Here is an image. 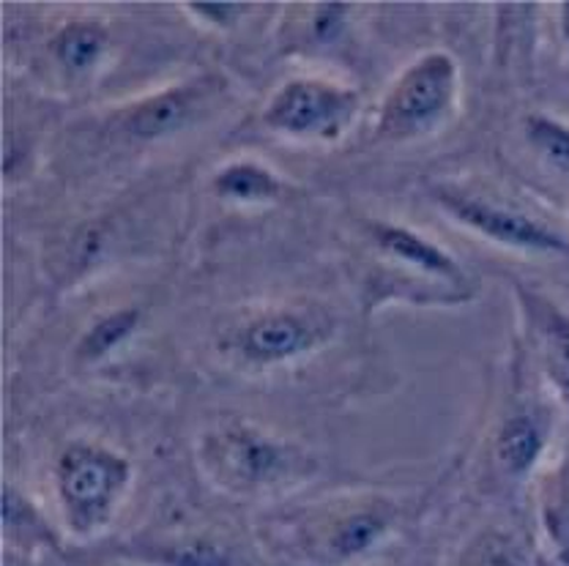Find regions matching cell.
Masks as SVG:
<instances>
[{
	"instance_id": "obj_7",
	"label": "cell",
	"mask_w": 569,
	"mask_h": 566,
	"mask_svg": "<svg viewBox=\"0 0 569 566\" xmlns=\"http://www.w3.org/2000/svg\"><path fill=\"white\" fill-rule=\"evenodd\" d=\"M520 302H523L526 317L533 329L548 375L553 377V383L569 403V317L539 293L520 291Z\"/></svg>"
},
{
	"instance_id": "obj_12",
	"label": "cell",
	"mask_w": 569,
	"mask_h": 566,
	"mask_svg": "<svg viewBox=\"0 0 569 566\" xmlns=\"http://www.w3.org/2000/svg\"><path fill=\"white\" fill-rule=\"evenodd\" d=\"M213 192L236 203H266L282 194V181L269 168L254 162L224 164L213 175Z\"/></svg>"
},
{
	"instance_id": "obj_4",
	"label": "cell",
	"mask_w": 569,
	"mask_h": 566,
	"mask_svg": "<svg viewBox=\"0 0 569 566\" xmlns=\"http://www.w3.org/2000/svg\"><path fill=\"white\" fill-rule=\"evenodd\" d=\"M438 203L455 216V220L468 225L477 233L488 235L498 244L518 246V250L531 252H567L569 244L553 230L542 228L539 222L529 216L518 214V211L498 209V205L485 203V200L468 198L460 192H438Z\"/></svg>"
},
{
	"instance_id": "obj_11",
	"label": "cell",
	"mask_w": 569,
	"mask_h": 566,
	"mask_svg": "<svg viewBox=\"0 0 569 566\" xmlns=\"http://www.w3.org/2000/svg\"><path fill=\"white\" fill-rule=\"evenodd\" d=\"M389 517L381 512L361 509L342 517L326 536V556L331 562H353V558L370 553L378 542L387 536Z\"/></svg>"
},
{
	"instance_id": "obj_18",
	"label": "cell",
	"mask_w": 569,
	"mask_h": 566,
	"mask_svg": "<svg viewBox=\"0 0 569 566\" xmlns=\"http://www.w3.org/2000/svg\"><path fill=\"white\" fill-rule=\"evenodd\" d=\"M462 566H523V562H520L512 542L503 539V536L488 534L466 553Z\"/></svg>"
},
{
	"instance_id": "obj_17",
	"label": "cell",
	"mask_w": 569,
	"mask_h": 566,
	"mask_svg": "<svg viewBox=\"0 0 569 566\" xmlns=\"http://www.w3.org/2000/svg\"><path fill=\"white\" fill-rule=\"evenodd\" d=\"M529 143L553 164L556 170L569 175V127L548 115H531L526 121Z\"/></svg>"
},
{
	"instance_id": "obj_9",
	"label": "cell",
	"mask_w": 569,
	"mask_h": 566,
	"mask_svg": "<svg viewBox=\"0 0 569 566\" xmlns=\"http://www.w3.org/2000/svg\"><path fill=\"white\" fill-rule=\"evenodd\" d=\"M372 241L381 246L383 252L397 261L413 265V269L425 271V274L438 276V280H449V282H462V271L458 269V263L441 250V246L430 244L425 235L413 233V230L402 228V225H383V222H376L370 228Z\"/></svg>"
},
{
	"instance_id": "obj_15",
	"label": "cell",
	"mask_w": 569,
	"mask_h": 566,
	"mask_svg": "<svg viewBox=\"0 0 569 566\" xmlns=\"http://www.w3.org/2000/svg\"><path fill=\"white\" fill-rule=\"evenodd\" d=\"M138 310H118L112 315L99 317L91 326V332L80 342V356L88 358V362H97V358L107 356L138 329Z\"/></svg>"
},
{
	"instance_id": "obj_8",
	"label": "cell",
	"mask_w": 569,
	"mask_h": 566,
	"mask_svg": "<svg viewBox=\"0 0 569 566\" xmlns=\"http://www.w3.org/2000/svg\"><path fill=\"white\" fill-rule=\"evenodd\" d=\"M206 97L203 82H189V85L170 88V91L157 93L148 102L138 104L127 118V129L134 138L159 140L178 132L189 123L200 99Z\"/></svg>"
},
{
	"instance_id": "obj_19",
	"label": "cell",
	"mask_w": 569,
	"mask_h": 566,
	"mask_svg": "<svg viewBox=\"0 0 569 566\" xmlns=\"http://www.w3.org/2000/svg\"><path fill=\"white\" fill-rule=\"evenodd\" d=\"M348 6L346 3H320L316 6V17H312V33L318 41H331L346 26Z\"/></svg>"
},
{
	"instance_id": "obj_5",
	"label": "cell",
	"mask_w": 569,
	"mask_h": 566,
	"mask_svg": "<svg viewBox=\"0 0 569 566\" xmlns=\"http://www.w3.org/2000/svg\"><path fill=\"white\" fill-rule=\"evenodd\" d=\"M209 457L228 479L244 487L274 485L296 468V457L290 449L252 429H230L213 438Z\"/></svg>"
},
{
	"instance_id": "obj_2",
	"label": "cell",
	"mask_w": 569,
	"mask_h": 566,
	"mask_svg": "<svg viewBox=\"0 0 569 566\" xmlns=\"http://www.w3.org/2000/svg\"><path fill=\"white\" fill-rule=\"evenodd\" d=\"M460 72L447 52H427L400 74L378 115L381 138L402 140L436 129L455 108Z\"/></svg>"
},
{
	"instance_id": "obj_16",
	"label": "cell",
	"mask_w": 569,
	"mask_h": 566,
	"mask_svg": "<svg viewBox=\"0 0 569 566\" xmlns=\"http://www.w3.org/2000/svg\"><path fill=\"white\" fill-rule=\"evenodd\" d=\"M151 562L162 566H233L228 547L211 539H189L178 545H162L151 553Z\"/></svg>"
},
{
	"instance_id": "obj_3",
	"label": "cell",
	"mask_w": 569,
	"mask_h": 566,
	"mask_svg": "<svg viewBox=\"0 0 569 566\" xmlns=\"http://www.w3.org/2000/svg\"><path fill=\"white\" fill-rule=\"evenodd\" d=\"M356 108H359V97L351 88L299 77V80L284 82L271 97L263 121L277 132L293 134V138L329 140L346 129Z\"/></svg>"
},
{
	"instance_id": "obj_10",
	"label": "cell",
	"mask_w": 569,
	"mask_h": 566,
	"mask_svg": "<svg viewBox=\"0 0 569 566\" xmlns=\"http://www.w3.org/2000/svg\"><path fill=\"white\" fill-rule=\"evenodd\" d=\"M545 452V429L531 414H515L503 422L496 438V457L512 476H523Z\"/></svg>"
},
{
	"instance_id": "obj_14",
	"label": "cell",
	"mask_w": 569,
	"mask_h": 566,
	"mask_svg": "<svg viewBox=\"0 0 569 566\" xmlns=\"http://www.w3.org/2000/svg\"><path fill=\"white\" fill-rule=\"evenodd\" d=\"M542 528L556 562L569 566V463L545 487Z\"/></svg>"
},
{
	"instance_id": "obj_21",
	"label": "cell",
	"mask_w": 569,
	"mask_h": 566,
	"mask_svg": "<svg viewBox=\"0 0 569 566\" xmlns=\"http://www.w3.org/2000/svg\"><path fill=\"white\" fill-rule=\"evenodd\" d=\"M559 11H561V33H565V39L569 44V3H561Z\"/></svg>"
},
{
	"instance_id": "obj_20",
	"label": "cell",
	"mask_w": 569,
	"mask_h": 566,
	"mask_svg": "<svg viewBox=\"0 0 569 566\" xmlns=\"http://www.w3.org/2000/svg\"><path fill=\"white\" fill-rule=\"evenodd\" d=\"M247 6L241 3H187V11H192L194 17H200L203 22L209 26H219V28H228L244 14Z\"/></svg>"
},
{
	"instance_id": "obj_1",
	"label": "cell",
	"mask_w": 569,
	"mask_h": 566,
	"mask_svg": "<svg viewBox=\"0 0 569 566\" xmlns=\"http://www.w3.org/2000/svg\"><path fill=\"white\" fill-rule=\"evenodd\" d=\"M127 459L93 444H71L56 468L63 517L77 536H91L110 523L129 485Z\"/></svg>"
},
{
	"instance_id": "obj_13",
	"label": "cell",
	"mask_w": 569,
	"mask_h": 566,
	"mask_svg": "<svg viewBox=\"0 0 569 566\" xmlns=\"http://www.w3.org/2000/svg\"><path fill=\"white\" fill-rule=\"evenodd\" d=\"M107 47V31L99 22L77 20L56 33L52 39V55L69 72H88L99 63Z\"/></svg>"
},
{
	"instance_id": "obj_6",
	"label": "cell",
	"mask_w": 569,
	"mask_h": 566,
	"mask_svg": "<svg viewBox=\"0 0 569 566\" xmlns=\"http://www.w3.org/2000/svg\"><path fill=\"white\" fill-rule=\"evenodd\" d=\"M320 326L299 312H269L241 332L239 347L252 364H282L318 345Z\"/></svg>"
}]
</instances>
